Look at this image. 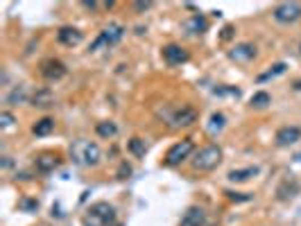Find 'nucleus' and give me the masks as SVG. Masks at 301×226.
<instances>
[{
  "mask_svg": "<svg viewBox=\"0 0 301 226\" xmlns=\"http://www.w3.org/2000/svg\"><path fill=\"white\" fill-rule=\"evenodd\" d=\"M145 140H141V138H132L129 140V152L134 154V156H145Z\"/></svg>",
  "mask_w": 301,
  "mask_h": 226,
  "instance_id": "obj_20",
  "label": "nucleus"
},
{
  "mask_svg": "<svg viewBox=\"0 0 301 226\" xmlns=\"http://www.w3.org/2000/svg\"><path fill=\"white\" fill-rule=\"evenodd\" d=\"M206 18H204L202 14H193L190 18L186 20V30L190 32V34H202L204 30H206Z\"/></svg>",
  "mask_w": 301,
  "mask_h": 226,
  "instance_id": "obj_14",
  "label": "nucleus"
},
{
  "mask_svg": "<svg viewBox=\"0 0 301 226\" xmlns=\"http://www.w3.org/2000/svg\"><path fill=\"white\" fill-rule=\"evenodd\" d=\"M66 75V66L61 64V61H57V59H50V61H45L43 64V77L45 79H61Z\"/></svg>",
  "mask_w": 301,
  "mask_h": 226,
  "instance_id": "obj_9",
  "label": "nucleus"
},
{
  "mask_svg": "<svg viewBox=\"0 0 301 226\" xmlns=\"http://www.w3.org/2000/svg\"><path fill=\"white\" fill-rule=\"evenodd\" d=\"M57 36H59V41H61L64 45H77L84 34H82L79 30H75V27H61Z\"/></svg>",
  "mask_w": 301,
  "mask_h": 226,
  "instance_id": "obj_11",
  "label": "nucleus"
},
{
  "mask_svg": "<svg viewBox=\"0 0 301 226\" xmlns=\"http://www.w3.org/2000/svg\"><path fill=\"white\" fill-rule=\"evenodd\" d=\"M270 102H272V98H270V93H265V91H261V93H254V95H252V107L263 109V107H267Z\"/></svg>",
  "mask_w": 301,
  "mask_h": 226,
  "instance_id": "obj_21",
  "label": "nucleus"
},
{
  "mask_svg": "<svg viewBox=\"0 0 301 226\" xmlns=\"http://www.w3.org/2000/svg\"><path fill=\"white\" fill-rule=\"evenodd\" d=\"M70 156L77 165H84V167H95L102 158V152L95 143L91 140H77V143L70 147Z\"/></svg>",
  "mask_w": 301,
  "mask_h": 226,
  "instance_id": "obj_1",
  "label": "nucleus"
},
{
  "mask_svg": "<svg viewBox=\"0 0 301 226\" xmlns=\"http://www.w3.org/2000/svg\"><path fill=\"white\" fill-rule=\"evenodd\" d=\"M231 32H233V30H231V27H224V34H222V39H224V41H227V39H229V36H231Z\"/></svg>",
  "mask_w": 301,
  "mask_h": 226,
  "instance_id": "obj_27",
  "label": "nucleus"
},
{
  "mask_svg": "<svg viewBox=\"0 0 301 226\" xmlns=\"http://www.w3.org/2000/svg\"><path fill=\"white\" fill-rule=\"evenodd\" d=\"M222 127H224V115H222V113H213V115H211V131L222 129Z\"/></svg>",
  "mask_w": 301,
  "mask_h": 226,
  "instance_id": "obj_23",
  "label": "nucleus"
},
{
  "mask_svg": "<svg viewBox=\"0 0 301 226\" xmlns=\"http://www.w3.org/2000/svg\"><path fill=\"white\" fill-rule=\"evenodd\" d=\"M123 34H125V27L123 25H109V27H104L102 32L98 34V39L91 43V50H100L102 45H114V43H118L120 39H123Z\"/></svg>",
  "mask_w": 301,
  "mask_h": 226,
  "instance_id": "obj_4",
  "label": "nucleus"
},
{
  "mask_svg": "<svg viewBox=\"0 0 301 226\" xmlns=\"http://www.w3.org/2000/svg\"><path fill=\"white\" fill-rule=\"evenodd\" d=\"M222 161V149L217 147V145H206L202 147L193 158V167L195 170H202V172H211L220 165Z\"/></svg>",
  "mask_w": 301,
  "mask_h": 226,
  "instance_id": "obj_2",
  "label": "nucleus"
},
{
  "mask_svg": "<svg viewBox=\"0 0 301 226\" xmlns=\"http://www.w3.org/2000/svg\"><path fill=\"white\" fill-rule=\"evenodd\" d=\"M206 224V213L199 206H190L181 215V226H204Z\"/></svg>",
  "mask_w": 301,
  "mask_h": 226,
  "instance_id": "obj_8",
  "label": "nucleus"
},
{
  "mask_svg": "<svg viewBox=\"0 0 301 226\" xmlns=\"http://www.w3.org/2000/svg\"><path fill=\"white\" fill-rule=\"evenodd\" d=\"M197 120V113L193 109H181V111L174 115V127H188V124H193Z\"/></svg>",
  "mask_w": 301,
  "mask_h": 226,
  "instance_id": "obj_15",
  "label": "nucleus"
},
{
  "mask_svg": "<svg viewBox=\"0 0 301 226\" xmlns=\"http://www.w3.org/2000/svg\"><path fill=\"white\" fill-rule=\"evenodd\" d=\"M32 131H34V136H48V133L54 131V120L52 118H41L34 122V127H32Z\"/></svg>",
  "mask_w": 301,
  "mask_h": 226,
  "instance_id": "obj_17",
  "label": "nucleus"
},
{
  "mask_svg": "<svg viewBox=\"0 0 301 226\" xmlns=\"http://www.w3.org/2000/svg\"><path fill=\"white\" fill-rule=\"evenodd\" d=\"M11 124H14V115H11L9 111H2V113H0V127L7 129V127H11Z\"/></svg>",
  "mask_w": 301,
  "mask_h": 226,
  "instance_id": "obj_24",
  "label": "nucleus"
},
{
  "mask_svg": "<svg viewBox=\"0 0 301 226\" xmlns=\"http://www.w3.org/2000/svg\"><path fill=\"white\" fill-rule=\"evenodd\" d=\"M283 73H286V64H277V66H272V70H270V73L261 75V77H258V82H265V79H270V77H277V75H283Z\"/></svg>",
  "mask_w": 301,
  "mask_h": 226,
  "instance_id": "obj_22",
  "label": "nucleus"
},
{
  "mask_svg": "<svg viewBox=\"0 0 301 226\" xmlns=\"http://www.w3.org/2000/svg\"><path fill=\"white\" fill-rule=\"evenodd\" d=\"M254 54H256V48H254V45L240 43V45H236V48L231 50V59H236V61H247V59H252Z\"/></svg>",
  "mask_w": 301,
  "mask_h": 226,
  "instance_id": "obj_12",
  "label": "nucleus"
},
{
  "mask_svg": "<svg viewBox=\"0 0 301 226\" xmlns=\"http://www.w3.org/2000/svg\"><path fill=\"white\" fill-rule=\"evenodd\" d=\"M163 59L168 61L170 66H177V64L188 61V52L181 48V45L170 43V45H165V48H163Z\"/></svg>",
  "mask_w": 301,
  "mask_h": 226,
  "instance_id": "obj_7",
  "label": "nucleus"
},
{
  "mask_svg": "<svg viewBox=\"0 0 301 226\" xmlns=\"http://www.w3.org/2000/svg\"><path fill=\"white\" fill-rule=\"evenodd\" d=\"M95 131H98V136H102V138H114L116 133H118V127H116L114 122H109V120H104V122H98Z\"/></svg>",
  "mask_w": 301,
  "mask_h": 226,
  "instance_id": "obj_19",
  "label": "nucleus"
},
{
  "mask_svg": "<svg viewBox=\"0 0 301 226\" xmlns=\"http://www.w3.org/2000/svg\"><path fill=\"white\" fill-rule=\"evenodd\" d=\"M52 102H54V98H52V93H50L48 89L36 91L34 98H32V104H34V107H50Z\"/></svg>",
  "mask_w": 301,
  "mask_h": 226,
  "instance_id": "obj_18",
  "label": "nucleus"
},
{
  "mask_svg": "<svg viewBox=\"0 0 301 226\" xmlns=\"http://www.w3.org/2000/svg\"><path fill=\"white\" fill-rule=\"evenodd\" d=\"M57 156H52V154H41L39 158H36V170L39 172H52L54 167H57Z\"/></svg>",
  "mask_w": 301,
  "mask_h": 226,
  "instance_id": "obj_16",
  "label": "nucleus"
},
{
  "mask_svg": "<svg viewBox=\"0 0 301 226\" xmlns=\"http://www.w3.org/2000/svg\"><path fill=\"white\" fill-rule=\"evenodd\" d=\"M227 195L231 202H249V199H252L249 195H242V192H227Z\"/></svg>",
  "mask_w": 301,
  "mask_h": 226,
  "instance_id": "obj_25",
  "label": "nucleus"
},
{
  "mask_svg": "<svg viewBox=\"0 0 301 226\" xmlns=\"http://www.w3.org/2000/svg\"><path fill=\"white\" fill-rule=\"evenodd\" d=\"M256 174H258L256 167H242V170H231V172H229V181H233V183H245V181H249L252 177H256Z\"/></svg>",
  "mask_w": 301,
  "mask_h": 226,
  "instance_id": "obj_13",
  "label": "nucleus"
},
{
  "mask_svg": "<svg viewBox=\"0 0 301 226\" xmlns=\"http://www.w3.org/2000/svg\"><path fill=\"white\" fill-rule=\"evenodd\" d=\"M91 217H93V220H100L102 224H109V222H114L116 213L109 204H95V206L91 208Z\"/></svg>",
  "mask_w": 301,
  "mask_h": 226,
  "instance_id": "obj_10",
  "label": "nucleus"
},
{
  "mask_svg": "<svg viewBox=\"0 0 301 226\" xmlns=\"http://www.w3.org/2000/svg\"><path fill=\"white\" fill-rule=\"evenodd\" d=\"M301 140V129L299 127H281L277 131V145L279 147H290Z\"/></svg>",
  "mask_w": 301,
  "mask_h": 226,
  "instance_id": "obj_6",
  "label": "nucleus"
},
{
  "mask_svg": "<svg viewBox=\"0 0 301 226\" xmlns=\"http://www.w3.org/2000/svg\"><path fill=\"white\" fill-rule=\"evenodd\" d=\"M274 18L279 23H295L301 18V5L299 2H281V5L274 7Z\"/></svg>",
  "mask_w": 301,
  "mask_h": 226,
  "instance_id": "obj_5",
  "label": "nucleus"
},
{
  "mask_svg": "<svg viewBox=\"0 0 301 226\" xmlns=\"http://www.w3.org/2000/svg\"><path fill=\"white\" fill-rule=\"evenodd\" d=\"M134 7H136L139 11H143V9H148V7H152V2H136Z\"/></svg>",
  "mask_w": 301,
  "mask_h": 226,
  "instance_id": "obj_26",
  "label": "nucleus"
},
{
  "mask_svg": "<svg viewBox=\"0 0 301 226\" xmlns=\"http://www.w3.org/2000/svg\"><path fill=\"white\" fill-rule=\"evenodd\" d=\"M193 149H195L193 140H181V143L172 145V147L168 149V154H165V165H170V167L181 165L186 158H190Z\"/></svg>",
  "mask_w": 301,
  "mask_h": 226,
  "instance_id": "obj_3",
  "label": "nucleus"
}]
</instances>
